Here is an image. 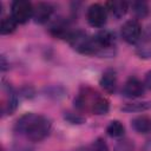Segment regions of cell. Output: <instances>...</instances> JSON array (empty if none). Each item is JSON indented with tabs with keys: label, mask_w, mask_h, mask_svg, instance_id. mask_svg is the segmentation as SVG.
Listing matches in <instances>:
<instances>
[{
	"label": "cell",
	"mask_w": 151,
	"mask_h": 151,
	"mask_svg": "<svg viewBox=\"0 0 151 151\" xmlns=\"http://www.w3.org/2000/svg\"><path fill=\"white\" fill-rule=\"evenodd\" d=\"M151 109V100H136L131 103H126L122 106V111L124 112H144Z\"/></svg>",
	"instance_id": "15"
},
{
	"label": "cell",
	"mask_w": 151,
	"mask_h": 151,
	"mask_svg": "<svg viewBox=\"0 0 151 151\" xmlns=\"http://www.w3.org/2000/svg\"><path fill=\"white\" fill-rule=\"evenodd\" d=\"M2 151H5V150H2Z\"/></svg>",
	"instance_id": "28"
},
{
	"label": "cell",
	"mask_w": 151,
	"mask_h": 151,
	"mask_svg": "<svg viewBox=\"0 0 151 151\" xmlns=\"http://www.w3.org/2000/svg\"><path fill=\"white\" fill-rule=\"evenodd\" d=\"M2 91H4V98L1 104V112L2 116H8L14 113V111L17 110L19 104V98L15 90L5 83L2 84Z\"/></svg>",
	"instance_id": "8"
},
{
	"label": "cell",
	"mask_w": 151,
	"mask_h": 151,
	"mask_svg": "<svg viewBox=\"0 0 151 151\" xmlns=\"http://www.w3.org/2000/svg\"><path fill=\"white\" fill-rule=\"evenodd\" d=\"M70 45L79 53L86 55H93L97 53V47L93 37H88L86 32L81 29L72 31L70 37L66 39Z\"/></svg>",
	"instance_id": "2"
},
{
	"label": "cell",
	"mask_w": 151,
	"mask_h": 151,
	"mask_svg": "<svg viewBox=\"0 0 151 151\" xmlns=\"http://www.w3.org/2000/svg\"><path fill=\"white\" fill-rule=\"evenodd\" d=\"M98 96H99V93L97 91H94L93 88H91L88 86H83L80 88L79 93L77 94V97L74 98V106L79 111H90L91 112L92 105L96 101Z\"/></svg>",
	"instance_id": "7"
},
{
	"label": "cell",
	"mask_w": 151,
	"mask_h": 151,
	"mask_svg": "<svg viewBox=\"0 0 151 151\" xmlns=\"http://www.w3.org/2000/svg\"><path fill=\"white\" fill-rule=\"evenodd\" d=\"M104 6L107 11V14L114 19H122L129 9V4L126 1H107Z\"/></svg>",
	"instance_id": "13"
},
{
	"label": "cell",
	"mask_w": 151,
	"mask_h": 151,
	"mask_svg": "<svg viewBox=\"0 0 151 151\" xmlns=\"http://www.w3.org/2000/svg\"><path fill=\"white\" fill-rule=\"evenodd\" d=\"M64 119L67 120L68 123L71 124H84L86 118L83 117L81 114L79 113H76V112H71V111H67V112H64Z\"/></svg>",
	"instance_id": "21"
},
{
	"label": "cell",
	"mask_w": 151,
	"mask_h": 151,
	"mask_svg": "<svg viewBox=\"0 0 151 151\" xmlns=\"http://www.w3.org/2000/svg\"><path fill=\"white\" fill-rule=\"evenodd\" d=\"M45 91V94L50 98H53V99H61L63 97H65V90L61 87V86H48V87H45L44 88Z\"/></svg>",
	"instance_id": "20"
},
{
	"label": "cell",
	"mask_w": 151,
	"mask_h": 151,
	"mask_svg": "<svg viewBox=\"0 0 151 151\" xmlns=\"http://www.w3.org/2000/svg\"><path fill=\"white\" fill-rule=\"evenodd\" d=\"M106 133L112 138H122L125 133V127L119 120H112L106 126Z\"/></svg>",
	"instance_id": "17"
},
{
	"label": "cell",
	"mask_w": 151,
	"mask_h": 151,
	"mask_svg": "<svg viewBox=\"0 0 151 151\" xmlns=\"http://www.w3.org/2000/svg\"><path fill=\"white\" fill-rule=\"evenodd\" d=\"M131 127L138 133H149L151 132V119L145 116L136 117L131 120Z\"/></svg>",
	"instance_id": "14"
},
{
	"label": "cell",
	"mask_w": 151,
	"mask_h": 151,
	"mask_svg": "<svg viewBox=\"0 0 151 151\" xmlns=\"http://www.w3.org/2000/svg\"><path fill=\"white\" fill-rule=\"evenodd\" d=\"M145 86L142 80H139L137 77H130L123 85V94L127 98H139L144 94Z\"/></svg>",
	"instance_id": "10"
},
{
	"label": "cell",
	"mask_w": 151,
	"mask_h": 151,
	"mask_svg": "<svg viewBox=\"0 0 151 151\" xmlns=\"http://www.w3.org/2000/svg\"><path fill=\"white\" fill-rule=\"evenodd\" d=\"M144 86L145 88L150 90L151 91V71H149L146 74H145V78H144Z\"/></svg>",
	"instance_id": "25"
},
{
	"label": "cell",
	"mask_w": 151,
	"mask_h": 151,
	"mask_svg": "<svg viewBox=\"0 0 151 151\" xmlns=\"http://www.w3.org/2000/svg\"><path fill=\"white\" fill-rule=\"evenodd\" d=\"M86 20L90 26L96 28H101L107 21V11L105 6L100 4H92L87 7Z\"/></svg>",
	"instance_id": "6"
},
{
	"label": "cell",
	"mask_w": 151,
	"mask_h": 151,
	"mask_svg": "<svg viewBox=\"0 0 151 151\" xmlns=\"http://www.w3.org/2000/svg\"><path fill=\"white\" fill-rule=\"evenodd\" d=\"M0 59H1V64H0V66H1V71H2V72H5V71L8 68L9 64L7 63V60H6V57H5L4 54L1 55V58H0Z\"/></svg>",
	"instance_id": "26"
},
{
	"label": "cell",
	"mask_w": 151,
	"mask_h": 151,
	"mask_svg": "<svg viewBox=\"0 0 151 151\" xmlns=\"http://www.w3.org/2000/svg\"><path fill=\"white\" fill-rule=\"evenodd\" d=\"M131 7L134 15L139 19H143L149 14V6L145 1H133L131 4Z\"/></svg>",
	"instance_id": "19"
},
{
	"label": "cell",
	"mask_w": 151,
	"mask_h": 151,
	"mask_svg": "<svg viewBox=\"0 0 151 151\" xmlns=\"http://www.w3.org/2000/svg\"><path fill=\"white\" fill-rule=\"evenodd\" d=\"M136 54L140 59H151V25L143 32L136 44Z\"/></svg>",
	"instance_id": "9"
},
{
	"label": "cell",
	"mask_w": 151,
	"mask_h": 151,
	"mask_svg": "<svg viewBox=\"0 0 151 151\" xmlns=\"http://www.w3.org/2000/svg\"><path fill=\"white\" fill-rule=\"evenodd\" d=\"M51 129L52 123L47 117L33 112L22 114L14 124V132L29 142H41L50 134Z\"/></svg>",
	"instance_id": "1"
},
{
	"label": "cell",
	"mask_w": 151,
	"mask_h": 151,
	"mask_svg": "<svg viewBox=\"0 0 151 151\" xmlns=\"http://www.w3.org/2000/svg\"><path fill=\"white\" fill-rule=\"evenodd\" d=\"M110 110V103L109 100L103 97V96H98L96 101L93 103L92 105V109H91V113L92 114H97V116H103V114H106Z\"/></svg>",
	"instance_id": "16"
},
{
	"label": "cell",
	"mask_w": 151,
	"mask_h": 151,
	"mask_svg": "<svg viewBox=\"0 0 151 151\" xmlns=\"http://www.w3.org/2000/svg\"><path fill=\"white\" fill-rule=\"evenodd\" d=\"M90 151H110V149L104 138H97L92 142Z\"/></svg>",
	"instance_id": "22"
},
{
	"label": "cell",
	"mask_w": 151,
	"mask_h": 151,
	"mask_svg": "<svg viewBox=\"0 0 151 151\" xmlns=\"http://www.w3.org/2000/svg\"><path fill=\"white\" fill-rule=\"evenodd\" d=\"M145 150H146V151H151V140H149V142L146 143V145H145Z\"/></svg>",
	"instance_id": "27"
},
{
	"label": "cell",
	"mask_w": 151,
	"mask_h": 151,
	"mask_svg": "<svg viewBox=\"0 0 151 151\" xmlns=\"http://www.w3.org/2000/svg\"><path fill=\"white\" fill-rule=\"evenodd\" d=\"M99 85L101 88L107 92V93H114L117 88V73L112 68H107L103 72L100 79H99Z\"/></svg>",
	"instance_id": "12"
},
{
	"label": "cell",
	"mask_w": 151,
	"mask_h": 151,
	"mask_svg": "<svg viewBox=\"0 0 151 151\" xmlns=\"http://www.w3.org/2000/svg\"><path fill=\"white\" fill-rule=\"evenodd\" d=\"M133 144L129 139H122L114 146V151H133Z\"/></svg>",
	"instance_id": "23"
},
{
	"label": "cell",
	"mask_w": 151,
	"mask_h": 151,
	"mask_svg": "<svg viewBox=\"0 0 151 151\" xmlns=\"http://www.w3.org/2000/svg\"><path fill=\"white\" fill-rule=\"evenodd\" d=\"M17 25L18 22L13 19L12 15H6L1 19V25H0V33L2 35H6V34H11L15 31L17 28Z\"/></svg>",
	"instance_id": "18"
},
{
	"label": "cell",
	"mask_w": 151,
	"mask_h": 151,
	"mask_svg": "<svg viewBox=\"0 0 151 151\" xmlns=\"http://www.w3.org/2000/svg\"><path fill=\"white\" fill-rule=\"evenodd\" d=\"M13 151H33V149L28 144H25L22 142H17L13 146Z\"/></svg>",
	"instance_id": "24"
},
{
	"label": "cell",
	"mask_w": 151,
	"mask_h": 151,
	"mask_svg": "<svg viewBox=\"0 0 151 151\" xmlns=\"http://www.w3.org/2000/svg\"><path fill=\"white\" fill-rule=\"evenodd\" d=\"M142 25L137 19L125 21L120 27V35L123 40L130 45H136L142 35Z\"/></svg>",
	"instance_id": "5"
},
{
	"label": "cell",
	"mask_w": 151,
	"mask_h": 151,
	"mask_svg": "<svg viewBox=\"0 0 151 151\" xmlns=\"http://www.w3.org/2000/svg\"><path fill=\"white\" fill-rule=\"evenodd\" d=\"M96 47H97V55L100 57H111L114 54L116 51V37L109 29H100L96 35H93Z\"/></svg>",
	"instance_id": "3"
},
{
	"label": "cell",
	"mask_w": 151,
	"mask_h": 151,
	"mask_svg": "<svg viewBox=\"0 0 151 151\" xmlns=\"http://www.w3.org/2000/svg\"><path fill=\"white\" fill-rule=\"evenodd\" d=\"M53 13V7L47 2H38L33 5V19L37 24H45L50 20Z\"/></svg>",
	"instance_id": "11"
},
{
	"label": "cell",
	"mask_w": 151,
	"mask_h": 151,
	"mask_svg": "<svg viewBox=\"0 0 151 151\" xmlns=\"http://www.w3.org/2000/svg\"><path fill=\"white\" fill-rule=\"evenodd\" d=\"M11 15L18 24H25L33 18V5L26 0H15L11 5Z\"/></svg>",
	"instance_id": "4"
}]
</instances>
